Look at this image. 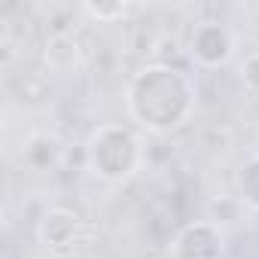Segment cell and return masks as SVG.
<instances>
[{
  "instance_id": "obj_1",
  "label": "cell",
  "mask_w": 259,
  "mask_h": 259,
  "mask_svg": "<svg viewBox=\"0 0 259 259\" xmlns=\"http://www.w3.org/2000/svg\"><path fill=\"white\" fill-rule=\"evenodd\" d=\"M192 55L201 64H207V67L226 64L229 55H232V37H229V31L220 28L217 22H204L192 34Z\"/></svg>"
},
{
  "instance_id": "obj_2",
  "label": "cell",
  "mask_w": 259,
  "mask_h": 259,
  "mask_svg": "<svg viewBox=\"0 0 259 259\" xmlns=\"http://www.w3.org/2000/svg\"><path fill=\"white\" fill-rule=\"evenodd\" d=\"M82 13L92 16V19H98V22H116V19H122V16L128 13V7H125V4H113V7H104V4H85Z\"/></svg>"
}]
</instances>
